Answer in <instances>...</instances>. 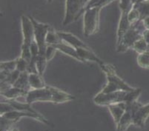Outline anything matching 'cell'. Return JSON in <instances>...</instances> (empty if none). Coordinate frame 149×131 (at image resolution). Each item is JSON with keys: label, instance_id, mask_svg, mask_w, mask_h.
Masks as SVG:
<instances>
[{"label": "cell", "instance_id": "cell-1", "mask_svg": "<svg viewBox=\"0 0 149 131\" xmlns=\"http://www.w3.org/2000/svg\"><path fill=\"white\" fill-rule=\"evenodd\" d=\"M74 96L65 92L55 88L54 87L46 85L40 89H32L28 92L26 96L27 103L34 102H52L56 103L68 102L73 100Z\"/></svg>", "mask_w": 149, "mask_h": 131}, {"label": "cell", "instance_id": "cell-2", "mask_svg": "<svg viewBox=\"0 0 149 131\" xmlns=\"http://www.w3.org/2000/svg\"><path fill=\"white\" fill-rule=\"evenodd\" d=\"M141 93V88H135L132 91L119 90L109 94H102L100 92L94 98V102L96 104L100 105H110L122 102L131 103L136 102V99L139 97Z\"/></svg>", "mask_w": 149, "mask_h": 131}, {"label": "cell", "instance_id": "cell-3", "mask_svg": "<svg viewBox=\"0 0 149 131\" xmlns=\"http://www.w3.org/2000/svg\"><path fill=\"white\" fill-rule=\"evenodd\" d=\"M102 71L105 73L108 79V83L105 86L101 93L102 94H109L112 92L119 91V90H125V91H132L135 88L131 87L125 82L117 75L116 73L115 68L113 65L110 64L105 63L102 67H101Z\"/></svg>", "mask_w": 149, "mask_h": 131}, {"label": "cell", "instance_id": "cell-4", "mask_svg": "<svg viewBox=\"0 0 149 131\" xmlns=\"http://www.w3.org/2000/svg\"><path fill=\"white\" fill-rule=\"evenodd\" d=\"M21 26L22 32L23 41L21 47V57L30 62L31 60V44L34 39V28L30 17L22 16Z\"/></svg>", "mask_w": 149, "mask_h": 131}, {"label": "cell", "instance_id": "cell-5", "mask_svg": "<svg viewBox=\"0 0 149 131\" xmlns=\"http://www.w3.org/2000/svg\"><path fill=\"white\" fill-rule=\"evenodd\" d=\"M146 28L143 25V20L137 21L131 25L130 29L125 33L120 43L116 44V51L119 53L125 52L132 48L136 41L143 38V33Z\"/></svg>", "mask_w": 149, "mask_h": 131}, {"label": "cell", "instance_id": "cell-6", "mask_svg": "<svg viewBox=\"0 0 149 131\" xmlns=\"http://www.w3.org/2000/svg\"><path fill=\"white\" fill-rule=\"evenodd\" d=\"M102 8L92 7L84 10L83 31L86 37L97 33L100 28V15Z\"/></svg>", "mask_w": 149, "mask_h": 131}, {"label": "cell", "instance_id": "cell-7", "mask_svg": "<svg viewBox=\"0 0 149 131\" xmlns=\"http://www.w3.org/2000/svg\"><path fill=\"white\" fill-rule=\"evenodd\" d=\"M134 6L132 0H120V8L121 10V17L119 22L118 29H117V42H120L123 36L131 27V24L128 21V13Z\"/></svg>", "mask_w": 149, "mask_h": 131}, {"label": "cell", "instance_id": "cell-8", "mask_svg": "<svg viewBox=\"0 0 149 131\" xmlns=\"http://www.w3.org/2000/svg\"><path fill=\"white\" fill-rule=\"evenodd\" d=\"M85 7L84 0H66L65 13L62 25L65 26L77 20L84 13Z\"/></svg>", "mask_w": 149, "mask_h": 131}, {"label": "cell", "instance_id": "cell-9", "mask_svg": "<svg viewBox=\"0 0 149 131\" xmlns=\"http://www.w3.org/2000/svg\"><path fill=\"white\" fill-rule=\"evenodd\" d=\"M34 28V39L40 48V54L45 55V51L48 47L46 43V36L51 27L47 24L39 22L33 17H30Z\"/></svg>", "mask_w": 149, "mask_h": 131}, {"label": "cell", "instance_id": "cell-10", "mask_svg": "<svg viewBox=\"0 0 149 131\" xmlns=\"http://www.w3.org/2000/svg\"><path fill=\"white\" fill-rule=\"evenodd\" d=\"M58 35L61 38L62 42L67 43L69 45L72 46L73 48L78 49V48H85V49H91L88 46L85 42L82 41L80 39L74 35L73 33H69V32L64 31H57Z\"/></svg>", "mask_w": 149, "mask_h": 131}, {"label": "cell", "instance_id": "cell-11", "mask_svg": "<svg viewBox=\"0 0 149 131\" xmlns=\"http://www.w3.org/2000/svg\"><path fill=\"white\" fill-rule=\"evenodd\" d=\"M77 53L79 57L82 59V62H85L86 61H90L96 62L102 67L105 64L103 61L101 60L97 55L91 51V49H85V48H78L77 49Z\"/></svg>", "mask_w": 149, "mask_h": 131}, {"label": "cell", "instance_id": "cell-12", "mask_svg": "<svg viewBox=\"0 0 149 131\" xmlns=\"http://www.w3.org/2000/svg\"><path fill=\"white\" fill-rule=\"evenodd\" d=\"M149 116V104L140 107V108L134 116V124L137 126H143Z\"/></svg>", "mask_w": 149, "mask_h": 131}, {"label": "cell", "instance_id": "cell-13", "mask_svg": "<svg viewBox=\"0 0 149 131\" xmlns=\"http://www.w3.org/2000/svg\"><path fill=\"white\" fill-rule=\"evenodd\" d=\"M55 48L57 49V51H61V52L64 53L65 54L68 55V56H71V57L74 58L77 60L79 61V62H82V60L80 57H79L78 53L76 48H73L72 46L69 45L67 43L64 42H62L59 43V44H56V45H54Z\"/></svg>", "mask_w": 149, "mask_h": 131}, {"label": "cell", "instance_id": "cell-14", "mask_svg": "<svg viewBox=\"0 0 149 131\" xmlns=\"http://www.w3.org/2000/svg\"><path fill=\"white\" fill-rule=\"evenodd\" d=\"M108 107L111 113L113 115L116 122L118 123L123 115L126 111V103L122 102V103L110 105H108Z\"/></svg>", "mask_w": 149, "mask_h": 131}, {"label": "cell", "instance_id": "cell-15", "mask_svg": "<svg viewBox=\"0 0 149 131\" xmlns=\"http://www.w3.org/2000/svg\"><path fill=\"white\" fill-rule=\"evenodd\" d=\"M28 94V91L20 89L19 87H14V86H12L10 88L7 89L4 91H1V94L2 96L8 98H10V99H13V98L21 96H27Z\"/></svg>", "mask_w": 149, "mask_h": 131}, {"label": "cell", "instance_id": "cell-16", "mask_svg": "<svg viewBox=\"0 0 149 131\" xmlns=\"http://www.w3.org/2000/svg\"><path fill=\"white\" fill-rule=\"evenodd\" d=\"M13 86L29 92L31 89L29 84V73L28 71L21 73Z\"/></svg>", "mask_w": 149, "mask_h": 131}, {"label": "cell", "instance_id": "cell-17", "mask_svg": "<svg viewBox=\"0 0 149 131\" xmlns=\"http://www.w3.org/2000/svg\"><path fill=\"white\" fill-rule=\"evenodd\" d=\"M29 84L31 89H40L46 86L42 76L39 73H29Z\"/></svg>", "mask_w": 149, "mask_h": 131}, {"label": "cell", "instance_id": "cell-18", "mask_svg": "<svg viewBox=\"0 0 149 131\" xmlns=\"http://www.w3.org/2000/svg\"><path fill=\"white\" fill-rule=\"evenodd\" d=\"M62 40L58 35L57 31H55L52 28L49 30L46 36V43L48 45H56L62 42Z\"/></svg>", "mask_w": 149, "mask_h": 131}, {"label": "cell", "instance_id": "cell-19", "mask_svg": "<svg viewBox=\"0 0 149 131\" xmlns=\"http://www.w3.org/2000/svg\"><path fill=\"white\" fill-rule=\"evenodd\" d=\"M48 61L46 59L45 55H41L39 54L36 59V68H37L38 73L40 75L42 76L43 73H44L46 69V66H47V63Z\"/></svg>", "mask_w": 149, "mask_h": 131}, {"label": "cell", "instance_id": "cell-20", "mask_svg": "<svg viewBox=\"0 0 149 131\" xmlns=\"http://www.w3.org/2000/svg\"><path fill=\"white\" fill-rule=\"evenodd\" d=\"M132 48L136 52H137L139 54H140V53H143L146 52L148 51V43L146 42V40L143 37L134 44V45L132 46Z\"/></svg>", "mask_w": 149, "mask_h": 131}, {"label": "cell", "instance_id": "cell-21", "mask_svg": "<svg viewBox=\"0 0 149 131\" xmlns=\"http://www.w3.org/2000/svg\"><path fill=\"white\" fill-rule=\"evenodd\" d=\"M128 21H129V22L131 23V25L135 24V23H136L137 21H141L140 13H139L138 9L136 8L134 5L133 6L131 10H130V12L128 13Z\"/></svg>", "mask_w": 149, "mask_h": 131}, {"label": "cell", "instance_id": "cell-22", "mask_svg": "<svg viewBox=\"0 0 149 131\" xmlns=\"http://www.w3.org/2000/svg\"><path fill=\"white\" fill-rule=\"evenodd\" d=\"M17 59L9 61V62H1V63H0V71L11 72V71L17 70Z\"/></svg>", "mask_w": 149, "mask_h": 131}, {"label": "cell", "instance_id": "cell-23", "mask_svg": "<svg viewBox=\"0 0 149 131\" xmlns=\"http://www.w3.org/2000/svg\"><path fill=\"white\" fill-rule=\"evenodd\" d=\"M137 63L141 67L149 69V52L146 51L138 55Z\"/></svg>", "mask_w": 149, "mask_h": 131}, {"label": "cell", "instance_id": "cell-24", "mask_svg": "<svg viewBox=\"0 0 149 131\" xmlns=\"http://www.w3.org/2000/svg\"><path fill=\"white\" fill-rule=\"evenodd\" d=\"M114 0H90L88 4L85 5V10L87 8H90L92 7H100V8H103L106 6L109 3L112 2Z\"/></svg>", "mask_w": 149, "mask_h": 131}, {"label": "cell", "instance_id": "cell-25", "mask_svg": "<svg viewBox=\"0 0 149 131\" xmlns=\"http://www.w3.org/2000/svg\"><path fill=\"white\" fill-rule=\"evenodd\" d=\"M17 70L19 71L20 73L25 72V71H28V66H29V62L28 61L25 60V59L22 58L19 56L17 59Z\"/></svg>", "mask_w": 149, "mask_h": 131}, {"label": "cell", "instance_id": "cell-26", "mask_svg": "<svg viewBox=\"0 0 149 131\" xmlns=\"http://www.w3.org/2000/svg\"><path fill=\"white\" fill-rule=\"evenodd\" d=\"M56 51H57V49H56L54 45H48L47 49H46V51H45V56L47 60L48 61L51 60V59L54 58Z\"/></svg>", "mask_w": 149, "mask_h": 131}, {"label": "cell", "instance_id": "cell-27", "mask_svg": "<svg viewBox=\"0 0 149 131\" xmlns=\"http://www.w3.org/2000/svg\"><path fill=\"white\" fill-rule=\"evenodd\" d=\"M143 37L149 45V30L146 29L143 33Z\"/></svg>", "mask_w": 149, "mask_h": 131}, {"label": "cell", "instance_id": "cell-28", "mask_svg": "<svg viewBox=\"0 0 149 131\" xmlns=\"http://www.w3.org/2000/svg\"><path fill=\"white\" fill-rule=\"evenodd\" d=\"M143 25L146 28V29H148L149 30V16L148 17H146L143 20Z\"/></svg>", "mask_w": 149, "mask_h": 131}, {"label": "cell", "instance_id": "cell-29", "mask_svg": "<svg viewBox=\"0 0 149 131\" xmlns=\"http://www.w3.org/2000/svg\"><path fill=\"white\" fill-rule=\"evenodd\" d=\"M143 1H145V0H132V2H133V3H134V5L140 3V2H143Z\"/></svg>", "mask_w": 149, "mask_h": 131}, {"label": "cell", "instance_id": "cell-30", "mask_svg": "<svg viewBox=\"0 0 149 131\" xmlns=\"http://www.w3.org/2000/svg\"><path fill=\"white\" fill-rule=\"evenodd\" d=\"M89 1H90V0H84V2H85V5H87L88 2Z\"/></svg>", "mask_w": 149, "mask_h": 131}, {"label": "cell", "instance_id": "cell-31", "mask_svg": "<svg viewBox=\"0 0 149 131\" xmlns=\"http://www.w3.org/2000/svg\"><path fill=\"white\" fill-rule=\"evenodd\" d=\"M148 52H149V45H148Z\"/></svg>", "mask_w": 149, "mask_h": 131}]
</instances>
